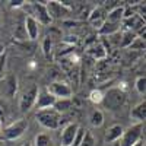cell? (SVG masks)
Listing matches in <instances>:
<instances>
[{
  "label": "cell",
  "mask_w": 146,
  "mask_h": 146,
  "mask_svg": "<svg viewBox=\"0 0 146 146\" xmlns=\"http://www.w3.org/2000/svg\"><path fill=\"white\" fill-rule=\"evenodd\" d=\"M36 120L44 127L51 129V130L60 126V115L57 111H53V110H40V113L36 114Z\"/></svg>",
  "instance_id": "obj_1"
},
{
  "label": "cell",
  "mask_w": 146,
  "mask_h": 146,
  "mask_svg": "<svg viewBox=\"0 0 146 146\" xmlns=\"http://www.w3.org/2000/svg\"><path fill=\"white\" fill-rule=\"evenodd\" d=\"M102 101L105 102V105H107L108 108L114 110V108H118V107H121V105L124 104L126 95H124V92L121 91L120 88H114V89H110V91L104 95V100H102Z\"/></svg>",
  "instance_id": "obj_2"
},
{
  "label": "cell",
  "mask_w": 146,
  "mask_h": 146,
  "mask_svg": "<svg viewBox=\"0 0 146 146\" xmlns=\"http://www.w3.org/2000/svg\"><path fill=\"white\" fill-rule=\"evenodd\" d=\"M142 130H143V126L142 123H137L135 126H131L130 129H127L126 131H123V136H121V145L120 146H133L140 137L142 135Z\"/></svg>",
  "instance_id": "obj_3"
},
{
  "label": "cell",
  "mask_w": 146,
  "mask_h": 146,
  "mask_svg": "<svg viewBox=\"0 0 146 146\" xmlns=\"http://www.w3.org/2000/svg\"><path fill=\"white\" fill-rule=\"evenodd\" d=\"M47 91L50 92L56 100H69L72 95V89L67 83L62 82H53L50 86L47 88Z\"/></svg>",
  "instance_id": "obj_4"
},
{
  "label": "cell",
  "mask_w": 146,
  "mask_h": 146,
  "mask_svg": "<svg viewBox=\"0 0 146 146\" xmlns=\"http://www.w3.org/2000/svg\"><path fill=\"white\" fill-rule=\"evenodd\" d=\"M28 127V123H27V120H18L16 123L13 124H10L6 130H5V137L9 139V140H15L18 137H21L23 135V131L27 130Z\"/></svg>",
  "instance_id": "obj_5"
},
{
  "label": "cell",
  "mask_w": 146,
  "mask_h": 146,
  "mask_svg": "<svg viewBox=\"0 0 146 146\" xmlns=\"http://www.w3.org/2000/svg\"><path fill=\"white\" fill-rule=\"evenodd\" d=\"M56 102V98L48 92L47 89H42V91H38V95H36V100H35V107L38 110H47L53 107Z\"/></svg>",
  "instance_id": "obj_6"
},
{
  "label": "cell",
  "mask_w": 146,
  "mask_h": 146,
  "mask_svg": "<svg viewBox=\"0 0 146 146\" xmlns=\"http://www.w3.org/2000/svg\"><path fill=\"white\" fill-rule=\"evenodd\" d=\"M38 91H40L38 86H31L25 94L22 95V98H21V110H22V111H27V110H29L35 104Z\"/></svg>",
  "instance_id": "obj_7"
},
{
  "label": "cell",
  "mask_w": 146,
  "mask_h": 146,
  "mask_svg": "<svg viewBox=\"0 0 146 146\" xmlns=\"http://www.w3.org/2000/svg\"><path fill=\"white\" fill-rule=\"evenodd\" d=\"M78 129H79L78 124H69L67 127H64V130L62 131V136H60V139H62V146H72Z\"/></svg>",
  "instance_id": "obj_8"
},
{
  "label": "cell",
  "mask_w": 146,
  "mask_h": 146,
  "mask_svg": "<svg viewBox=\"0 0 146 146\" xmlns=\"http://www.w3.org/2000/svg\"><path fill=\"white\" fill-rule=\"evenodd\" d=\"M32 6L35 9V16H36L35 21L42 23V25H48V23L51 22V18H50V15H48V12H47V7L44 5H38V3H34Z\"/></svg>",
  "instance_id": "obj_9"
},
{
  "label": "cell",
  "mask_w": 146,
  "mask_h": 146,
  "mask_svg": "<svg viewBox=\"0 0 146 146\" xmlns=\"http://www.w3.org/2000/svg\"><path fill=\"white\" fill-rule=\"evenodd\" d=\"M47 7V12H48V15H50V18H62L63 13H67V9L62 5V3H58V2H50L48 3Z\"/></svg>",
  "instance_id": "obj_10"
},
{
  "label": "cell",
  "mask_w": 146,
  "mask_h": 146,
  "mask_svg": "<svg viewBox=\"0 0 146 146\" xmlns=\"http://www.w3.org/2000/svg\"><path fill=\"white\" fill-rule=\"evenodd\" d=\"M25 32L27 36L31 40H35L38 36V22L35 21V18L32 16H27L25 19Z\"/></svg>",
  "instance_id": "obj_11"
},
{
  "label": "cell",
  "mask_w": 146,
  "mask_h": 146,
  "mask_svg": "<svg viewBox=\"0 0 146 146\" xmlns=\"http://www.w3.org/2000/svg\"><path fill=\"white\" fill-rule=\"evenodd\" d=\"M121 136H123V127L121 126H111L107 130L105 140H107V143H114V142H118Z\"/></svg>",
  "instance_id": "obj_12"
},
{
  "label": "cell",
  "mask_w": 146,
  "mask_h": 146,
  "mask_svg": "<svg viewBox=\"0 0 146 146\" xmlns=\"http://www.w3.org/2000/svg\"><path fill=\"white\" fill-rule=\"evenodd\" d=\"M145 107H146V104H145V101H143V102H140L137 107L133 108V111H131V117H133V118H136L139 123H142V121L145 120V115H146V110H145Z\"/></svg>",
  "instance_id": "obj_13"
},
{
  "label": "cell",
  "mask_w": 146,
  "mask_h": 146,
  "mask_svg": "<svg viewBox=\"0 0 146 146\" xmlns=\"http://www.w3.org/2000/svg\"><path fill=\"white\" fill-rule=\"evenodd\" d=\"M123 13H124V7H115L114 10L110 12V15L107 18V22L120 23V21L123 19Z\"/></svg>",
  "instance_id": "obj_14"
},
{
  "label": "cell",
  "mask_w": 146,
  "mask_h": 146,
  "mask_svg": "<svg viewBox=\"0 0 146 146\" xmlns=\"http://www.w3.org/2000/svg\"><path fill=\"white\" fill-rule=\"evenodd\" d=\"M118 25L120 23H113V22H107L104 21L102 27L100 28V32L101 34H105V35H113L118 31Z\"/></svg>",
  "instance_id": "obj_15"
},
{
  "label": "cell",
  "mask_w": 146,
  "mask_h": 146,
  "mask_svg": "<svg viewBox=\"0 0 146 146\" xmlns=\"http://www.w3.org/2000/svg\"><path fill=\"white\" fill-rule=\"evenodd\" d=\"M95 60H101V58H104L105 56H107V51L104 50V47H102V44H95L91 50L88 51Z\"/></svg>",
  "instance_id": "obj_16"
},
{
  "label": "cell",
  "mask_w": 146,
  "mask_h": 146,
  "mask_svg": "<svg viewBox=\"0 0 146 146\" xmlns=\"http://www.w3.org/2000/svg\"><path fill=\"white\" fill-rule=\"evenodd\" d=\"M72 107V100H56L53 108H56V111L60 113V111H66V110H69Z\"/></svg>",
  "instance_id": "obj_17"
},
{
  "label": "cell",
  "mask_w": 146,
  "mask_h": 146,
  "mask_svg": "<svg viewBox=\"0 0 146 146\" xmlns=\"http://www.w3.org/2000/svg\"><path fill=\"white\" fill-rule=\"evenodd\" d=\"M135 41V32L131 31H126L123 35H121V40H120V45L121 47H130V44Z\"/></svg>",
  "instance_id": "obj_18"
},
{
  "label": "cell",
  "mask_w": 146,
  "mask_h": 146,
  "mask_svg": "<svg viewBox=\"0 0 146 146\" xmlns=\"http://www.w3.org/2000/svg\"><path fill=\"white\" fill-rule=\"evenodd\" d=\"M104 123V115H102V113L101 111H94L92 113V115H91V124L94 126V127H100L101 124Z\"/></svg>",
  "instance_id": "obj_19"
},
{
  "label": "cell",
  "mask_w": 146,
  "mask_h": 146,
  "mask_svg": "<svg viewBox=\"0 0 146 146\" xmlns=\"http://www.w3.org/2000/svg\"><path fill=\"white\" fill-rule=\"evenodd\" d=\"M89 100H91L94 104H101L102 100H104V94H102L100 89H94V91H91V94H89Z\"/></svg>",
  "instance_id": "obj_20"
},
{
  "label": "cell",
  "mask_w": 146,
  "mask_h": 146,
  "mask_svg": "<svg viewBox=\"0 0 146 146\" xmlns=\"http://www.w3.org/2000/svg\"><path fill=\"white\" fill-rule=\"evenodd\" d=\"M85 133H86V130L79 127V129H78V131H76L75 139H73L72 146H80V143H82V140H83V137H85Z\"/></svg>",
  "instance_id": "obj_21"
},
{
  "label": "cell",
  "mask_w": 146,
  "mask_h": 146,
  "mask_svg": "<svg viewBox=\"0 0 146 146\" xmlns=\"http://www.w3.org/2000/svg\"><path fill=\"white\" fill-rule=\"evenodd\" d=\"M35 142H36V146H50V143H51L50 137L47 135H38Z\"/></svg>",
  "instance_id": "obj_22"
},
{
  "label": "cell",
  "mask_w": 146,
  "mask_h": 146,
  "mask_svg": "<svg viewBox=\"0 0 146 146\" xmlns=\"http://www.w3.org/2000/svg\"><path fill=\"white\" fill-rule=\"evenodd\" d=\"M143 48H145V41L142 38H135V41L130 44V50H143Z\"/></svg>",
  "instance_id": "obj_23"
},
{
  "label": "cell",
  "mask_w": 146,
  "mask_h": 146,
  "mask_svg": "<svg viewBox=\"0 0 146 146\" xmlns=\"http://www.w3.org/2000/svg\"><path fill=\"white\" fill-rule=\"evenodd\" d=\"M80 146H95V143H94V137H92V135H91L88 130H86V133H85V137H83Z\"/></svg>",
  "instance_id": "obj_24"
},
{
  "label": "cell",
  "mask_w": 146,
  "mask_h": 146,
  "mask_svg": "<svg viewBox=\"0 0 146 146\" xmlns=\"http://www.w3.org/2000/svg\"><path fill=\"white\" fill-rule=\"evenodd\" d=\"M145 83H146L145 76H140V78L136 80V89H137V92H139V94H145V89H146Z\"/></svg>",
  "instance_id": "obj_25"
},
{
  "label": "cell",
  "mask_w": 146,
  "mask_h": 146,
  "mask_svg": "<svg viewBox=\"0 0 146 146\" xmlns=\"http://www.w3.org/2000/svg\"><path fill=\"white\" fill-rule=\"evenodd\" d=\"M51 47H53V40H51V36H45V40H44V54H45V56L50 54Z\"/></svg>",
  "instance_id": "obj_26"
},
{
  "label": "cell",
  "mask_w": 146,
  "mask_h": 146,
  "mask_svg": "<svg viewBox=\"0 0 146 146\" xmlns=\"http://www.w3.org/2000/svg\"><path fill=\"white\" fill-rule=\"evenodd\" d=\"M3 69H5V54L0 56V79L3 78Z\"/></svg>",
  "instance_id": "obj_27"
},
{
  "label": "cell",
  "mask_w": 146,
  "mask_h": 146,
  "mask_svg": "<svg viewBox=\"0 0 146 146\" xmlns=\"http://www.w3.org/2000/svg\"><path fill=\"white\" fill-rule=\"evenodd\" d=\"M23 3H25V2H12V6H23Z\"/></svg>",
  "instance_id": "obj_28"
},
{
  "label": "cell",
  "mask_w": 146,
  "mask_h": 146,
  "mask_svg": "<svg viewBox=\"0 0 146 146\" xmlns=\"http://www.w3.org/2000/svg\"><path fill=\"white\" fill-rule=\"evenodd\" d=\"M5 54V47H3V44H0V56H3Z\"/></svg>",
  "instance_id": "obj_29"
},
{
  "label": "cell",
  "mask_w": 146,
  "mask_h": 146,
  "mask_svg": "<svg viewBox=\"0 0 146 146\" xmlns=\"http://www.w3.org/2000/svg\"><path fill=\"white\" fill-rule=\"evenodd\" d=\"M133 146H145V143H143L142 140H137V142H136L135 145H133Z\"/></svg>",
  "instance_id": "obj_30"
},
{
  "label": "cell",
  "mask_w": 146,
  "mask_h": 146,
  "mask_svg": "<svg viewBox=\"0 0 146 146\" xmlns=\"http://www.w3.org/2000/svg\"><path fill=\"white\" fill-rule=\"evenodd\" d=\"M111 146H120V142H114V143H111Z\"/></svg>",
  "instance_id": "obj_31"
},
{
  "label": "cell",
  "mask_w": 146,
  "mask_h": 146,
  "mask_svg": "<svg viewBox=\"0 0 146 146\" xmlns=\"http://www.w3.org/2000/svg\"><path fill=\"white\" fill-rule=\"evenodd\" d=\"M22 146H31V143H28V142H27L25 145H22Z\"/></svg>",
  "instance_id": "obj_32"
},
{
  "label": "cell",
  "mask_w": 146,
  "mask_h": 146,
  "mask_svg": "<svg viewBox=\"0 0 146 146\" xmlns=\"http://www.w3.org/2000/svg\"><path fill=\"white\" fill-rule=\"evenodd\" d=\"M0 124H2V121H0Z\"/></svg>",
  "instance_id": "obj_33"
}]
</instances>
